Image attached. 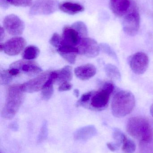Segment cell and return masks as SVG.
I'll return each mask as SVG.
<instances>
[{
  "label": "cell",
  "instance_id": "obj_1",
  "mask_svg": "<svg viewBox=\"0 0 153 153\" xmlns=\"http://www.w3.org/2000/svg\"><path fill=\"white\" fill-rule=\"evenodd\" d=\"M20 85H13L8 88L6 100L1 112L4 119L10 120L16 115L23 102L24 95Z\"/></svg>",
  "mask_w": 153,
  "mask_h": 153
},
{
  "label": "cell",
  "instance_id": "obj_2",
  "mask_svg": "<svg viewBox=\"0 0 153 153\" xmlns=\"http://www.w3.org/2000/svg\"><path fill=\"white\" fill-rule=\"evenodd\" d=\"M135 105V99L131 92L119 91L115 94L112 100L111 111L115 117H123L132 112Z\"/></svg>",
  "mask_w": 153,
  "mask_h": 153
},
{
  "label": "cell",
  "instance_id": "obj_3",
  "mask_svg": "<svg viewBox=\"0 0 153 153\" xmlns=\"http://www.w3.org/2000/svg\"><path fill=\"white\" fill-rule=\"evenodd\" d=\"M127 130L130 135L141 142L147 143L152 140V129L150 122L144 118H130L127 123Z\"/></svg>",
  "mask_w": 153,
  "mask_h": 153
},
{
  "label": "cell",
  "instance_id": "obj_4",
  "mask_svg": "<svg viewBox=\"0 0 153 153\" xmlns=\"http://www.w3.org/2000/svg\"><path fill=\"white\" fill-rule=\"evenodd\" d=\"M122 22L123 30L127 35L135 36L140 28V16L136 6L132 4L128 12L125 14Z\"/></svg>",
  "mask_w": 153,
  "mask_h": 153
},
{
  "label": "cell",
  "instance_id": "obj_5",
  "mask_svg": "<svg viewBox=\"0 0 153 153\" xmlns=\"http://www.w3.org/2000/svg\"><path fill=\"white\" fill-rule=\"evenodd\" d=\"M114 88L112 83H106L99 91L93 92L90 100L91 108L97 110L105 108L108 104L110 97Z\"/></svg>",
  "mask_w": 153,
  "mask_h": 153
},
{
  "label": "cell",
  "instance_id": "obj_6",
  "mask_svg": "<svg viewBox=\"0 0 153 153\" xmlns=\"http://www.w3.org/2000/svg\"><path fill=\"white\" fill-rule=\"evenodd\" d=\"M57 0H35L30 9L29 15H49L56 11L59 6Z\"/></svg>",
  "mask_w": 153,
  "mask_h": 153
},
{
  "label": "cell",
  "instance_id": "obj_7",
  "mask_svg": "<svg viewBox=\"0 0 153 153\" xmlns=\"http://www.w3.org/2000/svg\"><path fill=\"white\" fill-rule=\"evenodd\" d=\"M128 62L133 72L138 75L144 74L149 66L148 56L143 52H138L129 56Z\"/></svg>",
  "mask_w": 153,
  "mask_h": 153
},
{
  "label": "cell",
  "instance_id": "obj_8",
  "mask_svg": "<svg viewBox=\"0 0 153 153\" xmlns=\"http://www.w3.org/2000/svg\"><path fill=\"white\" fill-rule=\"evenodd\" d=\"M77 48L79 50L78 54L90 58L97 56L101 50L100 45L96 40L87 37L82 38Z\"/></svg>",
  "mask_w": 153,
  "mask_h": 153
},
{
  "label": "cell",
  "instance_id": "obj_9",
  "mask_svg": "<svg viewBox=\"0 0 153 153\" xmlns=\"http://www.w3.org/2000/svg\"><path fill=\"white\" fill-rule=\"evenodd\" d=\"M4 27L10 35L19 36L24 31L25 25L23 22L15 14L7 15L3 21Z\"/></svg>",
  "mask_w": 153,
  "mask_h": 153
},
{
  "label": "cell",
  "instance_id": "obj_10",
  "mask_svg": "<svg viewBox=\"0 0 153 153\" xmlns=\"http://www.w3.org/2000/svg\"><path fill=\"white\" fill-rule=\"evenodd\" d=\"M50 73L48 71L43 73L35 78L20 85L22 91L23 92L32 93L42 90L49 77Z\"/></svg>",
  "mask_w": 153,
  "mask_h": 153
},
{
  "label": "cell",
  "instance_id": "obj_11",
  "mask_svg": "<svg viewBox=\"0 0 153 153\" xmlns=\"http://www.w3.org/2000/svg\"><path fill=\"white\" fill-rule=\"evenodd\" d=\"M26 45V40L24 38L15 37L3 44V51L9 56L17 55L23 50Z\"/></svg>",
  "mask_w": 153,
  "mask_h": 153
},
{
  "label": "cell",
  "instance_id": "obj_12",
  "mask_svg": "<svg viewBox=\"0 0 153 153\" xmlns=\"http://www.w3.org/2000/svg\"><path fill=\"white\" fill-rule=\"evenodd\" d=\"M10 68L18 69L20 71L27 74L28 75H35L40 73L42 69L35 62L28 60H20L11 65Z\"/></svg>",
  "mask_w": 153,
  "mask_h": 153
},
{
  "label": "cell",
  "instance_id": "obj_13",
  "mask_svg": "<svg viewBox=\"0 0 153 153\" xmlns=\"http://www.w3.org/2000/svg\"><path fill=\"white\" fill-rule=\"evenodd\" d=\"M82 38L72 27H64L63 29L61 45L75 46L79 45Z\"/></svg>",
  "mask_w": 153,
  "mask_h": 153
},
{
  "label": "cell",
  "instance_id": "obj_14",
  "mask_svg": "<svg viewBox=\"0 0 153 153\" xmlns=\"http://www.w3.org/2000/svg\"><path fill=\"white\" fill-rule=\"evenodd\" d=\"M132 4L130 0H110L111 10L115 15L119 17L125 15L129 10Z\"/></svg>",
  "mask_w": 153,
  "mask_h": 153
},
{
  "label": "cell",
  "instance_id": "obj_15",
  "mask_svg": "<svg viewBox=\"0 0 153 153\" xmlns=\"http://www.w3.org/2000/svg\"><path fill=\"white\" fill-rule=\"evenodd\" d=\"M97 70L93 65L87 64L77 67L75 69L74 72L76 76L82 80L90 79L96 74Z\"/></svg>",
  "mask_w": 153,
  "mask_h": 153
},
{
  "label": "cell",
  "instance_id": "obj_16",
  "mask_svg": "<svg viewBox=\"0 0 153 153\" xmlns=\"http://www.w3.org/2000/svg\"><path fill=\"white\" fill-rule=\"evenodd\" d=\"M97 134V130L93 126H88L80 128L75 131L74 134L75 140L85 141L90 139Z\"/></svg>",
  "mask_w": 153,
  "mask_h": 153
},
{
  "label": "cell",
  "instance_id": "obj_17",
  "mask_svg": "<svg viewBox=\"0 0 153 153\" xmlns=\"http://www.w3.org/2000/svg\"><path fill=\"white\" fill-rule=\"evenodd\" d=\"M58 8L62 11L71 15L80 13L84 10V6L81 4L68 1L63 2L59 4Z\"/></svg>",
  "mask_w": 153,
  "mask_h": 153
},
{
  "label": "cell",
  "instance_id": "obj_18",
  "mask_svg": "<svg viewBox=\"0 0 153 153\" xmlns=\"http://www.w3.org/2000/svg\"><path fill=\"white\" fill-rule=\"evenodd\" d=\"M57 77L55 83L61 84L65 82H70L72 78V68L70 66H66L60 70L56 71Z\"/></svg>",
  "mask_w": 153,
  "mask_h": 153
},
{
  "label": "cell",
  "instance_id": "obj_19",
  "mask_svg": "<svg viewBox=\"0 0 153 153\" xmlns=\"http://www.w3.org/2000/svg\"><path fill=\"white\" fill-rule=\"evenodd\" d=\"M39 49L35 46H29L25 48L22 53V58L25 60L31 61L36 59L40 54Z\"/></svg>",
  "mask_w": 153,
  "mask_h": 153
},
{
  "label": "cell",
  "instance_id": "obj_20",
  "mask_svg": "<svg viewBox=\"0 0 153 153\" xmlns=\"http://www.w3.org/2000/svg\"><path fill=\"white\" fill-rule=\"evenodd\" d=\"M106 74L110 78L113 80H120L121 74L117 67L111 64H107L105 67Z\"/></svg>",
  "mask_w": 153,
  "mask_h": 153
},
{
  "label": "cell",
  "instance_id": "obj_21",
  "mask_svg": "<svg viewBox=\"0 0 153 153\" xmlns=\"http://www.w3.org/2000/svg\"><path fill=\"white\" fill-rule=\"evenodd\" d=\"M122 150L125 153H134L136 150V146L134 142L128 139L125 135H123L122 139Z\"/></svg>",
  "mask_w": 153,
  "mask_h": 153
},
{
  "label": "cell",
  "instance_id": "obj_22",
  "mask_svg": "<svg viewBox=\"0 0 153 153\" xmlns=\"http://www.w3.org/2000/svg\"><path fill=\"white\" fill-rule=\"evenodd\" d=\"M71 27L78 32L81 37H87L88 34V29L84 22L81 21L76 22Z\"/></svg>",
  "mask_w": 153,
  "mask_h": 153
},
{
  "label": "cell",
  "instance_id": "obj_23",
  "mask_svg": "<svg viewBox=\"0 0 153 153\" xmlns=\"http://www.w3.org/2000/svg\"><path fill=\"white\" fill-rule=\"evenodd\" d=\"M57 51L59 54L64 53H75L78 54L79 52L78 48L67 45H61L57 48Z\"/></svg>",
  "mask_w": 153,
  "mask_h": 153
},
{
  "label": "cell",
  "instance_id": "obj_24",
  "mask_svg": "<svg viewBox=\"0 0 153 153\" xmlns=\"http://www.w3.org/2000/svg\"><path fill=\"white\" fill-rule=\"evenodd\" d=\"M53 85L48 86H44L41 91V97L44 100H48L52 97L54 93Z\"/></svg>",
  "mask_w": 153,
  "mask_h": 153
},
{
  "label": "cell",
  "instance_id": "obj_25",
  "mask_svg": "<svg viewBox=\"0 0 153 153\" xmlns=\"http://www.w3.org/2000/svg\"><path fill=\"white\" fill-rule=\"evenodd\" d=\"M1 84L3 85L8 84L11 82L13 76L9 73L8 70L1 71L0 74Z\"/></svg>",
  "mask_w": 153,
  "mask_h": 153
},
{
  "label": "cell",
  "instance_id": "obj_26",
  "mask_svg": "<svg viewBox=\"0 0 153 153\" xmlns=\"http://www.w3.org/2000/svg\"><path fill=\"white\" fill-rule=\"evenodd\" d=\"M48 128L47 122H44L40 131L38 137L37 142L40 143L44 141L47 137Z\"/></svg>",
  "mask_w": 153,
  "mask_h": 153
},
{
  "label": "cell",
  "instance_id": "obj_27",
  "mask_svg": "<svg viewBox=\"0 0 153 153\" xmlns=\"http://www.w3.org/2000/svg\"><path fill=\"white\" fill-rule=\"evenodd\" d=\"M93 92L90 91L82 95L81 99L76 103L77 106H83L86 105L87 102H89L92 96Z\"/></svg>",
  "mask_w": 153,
  "mask_h": 153
},
{
  "label": "cell",
  "instance_id": "obj_28",
  "mask_svg": "<svg viewBox=\"0 0 153 153\" xmlns=\"http://www.w3.org/2000/svg\"><path fill=\"white\" fill-rule=\"evenodd\" d=\"M59 54L64 60H65L69 63L71 64H74L75 63L77 53H60Z\"/></svg>",
  "mask_w": 153,
  "mask_h": 153
},
{
  "label": "cell",
  "instance_id": "obj_29",
  "mask_svg": "<svg viewBox=\"0 0 153 153\" xmlns=\"http://www.w3.org/2000/svg\"><path fill=\"white\" fill-rule=\"evenodd\" d=\"M32 4V0H11V4L18 7H27Z\"/></svg>",
  "mask_w": 153,
  "mask_h": 153
},
{
  "label": "cell",
  "instance_id": "obj_30",
  "mask_svg": "<svg viewBox=\"0 0 153 153\" xmlns=\"http://www.w3.org/2000/svg\"><path fill=\"white\" fill-rule=\"evenodd\" d=\"M100 47L101 50H102V51L105 53L110 56L111 57L114 58L115 60H117L116 55L108 45H107V44H102L100 45Z\"/></svg>",
  "mask_w": 153,
  "mask_h": 153
},
{
  "label": "cell",
  "instance_id": "obj_31",
  "mask_svg": "<svg viewBox=\"0 0 153 153\" xmlns=\"http://www.w3.org/2000/svg\"><path fill=\"white\" fill-rule=\"evenodd\" d=\"M62 38L57 33L53 34L50 39V44L54 47L58 48L61 45Z\"/></svg>",
  "mask_w": 153,
  "mask_h": 153
},
{
  "label": "cell",
  "instance_id": "obj_32",
  "mask_svg": "<svg viewBox=\"0 0 153 153\" xmlns=\"http://www.w3.org/2000/svg\"><path fill=\"white\" fill-rule=\"evenodd\" d=\"M72 85L70 82H65L59 85L58 87V91H70L72 88Z\"/></svg>",
  "mask_w": 153,
  "mask_h": 153
},
{
  "label": "cell",
  "instance_id": "obj_33",
  "mask_svg": "<svg viewBox=\"0 0 153 153\" xmlns=\"http://www.w3.org/2000/svg\"><path fill=\"white\" fill-rule=\"evenodd\" d=\"M11 0H0V6L2 9H6L11 4Z\"/></svg>",
  "mask_w": 153,
  "mask_h": 153
},
{
  "label": "cell",
  "instance_id": "obj_34",
  "mask_svg": "<svg viewBox=\"0 0 153 153\" xmlns=\"http://www.w3.org/2000/svg\"><path fill=\"white\" fill-rule=\"evenodd\" d=\"M8 71L12 76H16L20 73V71L18 69L14 68H10V69L8 70Z\"/></svg>",
  "mask_w": 153,
  "mask_h": 153
},
{
  "label": "cell",
  "instance_id": "obj_35",
  "mask_svg": "<svg viewBox=\"0 0 153 153\" xmlns=\"http://www.w3.org/2000/svg\"><path fill=\"white\" fill-rule=\"evenodd\" d=\"M4 29L2 27H1L0 28V40L2 41L4 39Z\"/></svg>",
  "mask_w": 153,
  "mask_h": 153
},
{
  "label": "cell",
  "instance_id": "obj_36",
  "mask_svg": "<svg viewBox=\"0 0 153 153\" xmlns=\"http://www.w3.org/2000/svg\"><path fill=\"white\" fill-rule=\"evenodd\" d=\"M74 93L75 95L76 96V97H78L79 96V91H78L77 89H75V90H74Z\"/></svg>",
  "mask_w": 153,
  "mask_h": 153
},
{
  "label": "cell",
  "instance_id": "obj_37",
  "mask_svg": "<svg viewBox=\"0 0 153 153\" xmlns=\"http://www.w3.org/2000/svg\"><path fill=\"white\" fill-rule=\"evenodd\" d=\"M150 112H151V114L153 117V104H152V106H151V108H150Z\"/></svg>",
  "mask_w": 153,
  "mask_h": 153
}]
</instances>
